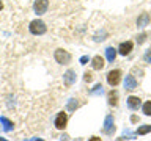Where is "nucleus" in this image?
<instances>
[{"label":"nucleus","mask_w":151,"mask_h":141,"mask_svg":"<svg viewBox=\"0 0 151 141\" xmlns=\"http://www.w3.org/2000/svg\"><path fill=\"white\" fill-rule=\"evenodd\" d=\"M28 28H30V33L32 35H44L47 27L46 24L41 21V19H35V21L30 22V25H28Z\"/></svg>","instance_id":"nucleus-1"},{"label":"nucleus","mask_w":151,"mask_h":141,"mask_svg":"<svg viewBox=\"0 0 151 141\" xmlns=\"http://www.w3.org/2000/svg\"><path fill=\"white\" fill-rule=\"evenodd\" d=\"M54 56H55V61L58 64H69L71 63V53L65 49H57Z\"/></svg>","instance_id":"nucleus-2"},{"label":"nucleus","mask_w":151,"mask_h":141,"mask_svg":"<svg viewBox=\"0 0 151 141\" xmlns=\"http://www.w3.org/2000/svg\"><path fill=\"white\" fill-rule=\"evenodd\" d=\"M120 82H121V70L120 69H113L107 74V83L110 85V86L115 88L120 85Z\"/></svg>","instance_id":"nucleus-3"},{"label":"nucleus","mask_w":151,"mask_h":141,"mask_svg":"<svg viewBox=\"0 0 151 141\" xmlns=\"http://www.w3.org/2000/svg\"><path fill=\"white\" fill-rule=\"evenodd\" d=\"M47 8H49V0H35V3H33V11L38 16L44 14L47 11Z\"/></svg>","instance_id":"nucleus-4"},{"label":"nucleus","mask_w":151,"mask_h":141,"mask_svg":"<svg viewBox=\"0 0 151 141\" xmlns=\"http://www.w3.org/2000/svg\"><path fill=\"white\" fill-rule=\"evenodd\" d=\"M66 124H68V115H66L65 111H60L55 118V127L58 130H65Z\"/></svg>","instance_id":"nucleus-5"},{"label":"nucleus","mask_w":151,"mask_h":141,"mask_svg":"<svg viewBox=\"0 0 151 141\" xmlns=\"http://www.w3.org/2000/svg\"><path fill=\"white\" fill-rule=\"evenodd\" d=\"M63 83H65L66 88L73 86V85L76 83V70H73V69H68V70H66L65 75H63Z\"/></svg>","instance_id":"nucleus-6"},{"label":"nucleus","mask_w":151,"mask_h":141,"mask_svg":"<svg viewBox=\"0 0 151 141\" xmlns=\"http://www.w3.org/2000/svg\"><path fill=\"white\" fill-rule=\"evenodd\" d=\"M104 132H106L107 135H112L113 132H115V121H113L112 115L106 116V121H104Z\"/></svg>","instance_id":"nucleus-7"},{"label":"nucleus","mask_w":151,"mask_h":141,"mask_svg":"<svg viewBox=\"0 0 151 141\" xmlns=\"http://www.w3.org/2000/svg\"><path fill=\"white\" fill-rule=\"evenodd\" d=\"M132 47H134V44H132V41H126V42H121L120 47H118V53L123 55V56H126V55H129L131 52H132Z\"/></svg>","instance_id":"nucleus-8"},{"label":"nucleus","mask_w":151,"mask_h":141,"mask_svg":"<svg viewBox=\"0 0 151 141\" xmlns=\"http://www.w3.org/2000/svg\"><path fill=\"white\" fill-rule=\"evenodd\" d=\"M150 22H151V16L148 13H142L139 17H137V27L139 28H145V27H148L150 25Z\"/></svg>","instance_id":"nucleus-9"},{"label":"nucleus","mask_w":151,"mask_h":141,"mask_svg":"<svg viewBox=\"0 0 151 141\" xmlns=\"http://www.w3.org/2000/svg\"><path fill=\"white\" fill-rule=\"evenodd\" d=\"M142 105V99L137 97V96H129L127 97V107L131 108V110H139Z\"/></svg>","instance_id":"nucleus-10"},{"label":"nucleus","mask_w":151,"mask_h":141,"mask_svg":"<svg viewBox=\"0 0 151 141\" xmlns=\"http://www.w3.org/2000/svg\"><path fill=\"white\" fill-rule=\"evenodd\" d=\"M124 88L132 91V89L137 88V80L134 75H126V80H124Z\"/></svg>","instance_id":"nucleus-11"},{"label":"nucleus","mask_w":151,"mask_h":141,"mask_svg":"<svg viewBox=\"0 0 151 141\" xmlns=\"http://www.w3.org/2000/svg\"><path fill=\"white\" fill-rule=\"evenodd\" d=\"M91 66H93V69H96V70H101L104 66H106V63H104V58L101 55H96L94 58L91 60Z\"/></svg>","instance_id":"nucleus-12"},{"label":"nucleus","mask_w":151,"mask_h":141,"mask_svg":"<svg viewBox=\"0 0 151 141\" xmlns=\"http://www.w3.org/2000/svg\"><path fill=\"white\" fill-rule=\"evenodd\" d=\"M116 53H118V50H116V49H113V47H107L106 56H107V61H109V63H113V61H115Z\"/></svg>","instance_id":"nucleus-13"},{"label":"nucleus","mask_w":151,"mask_h":141,"mask_svg":"<svg viewBox=\"0 0 151 141\" xmlns=\"http://www.w3.org/2000/svg\"><path fill=\"white\" fill-rule=\"evenodd\" d=\"M0 122H2V125H3L5 132H13V129H14V124H13V122L8 119V118L2 116V118H0Z\"/></svg>","instance_id":"nucleus-14"},{"label":"nucleus","mask_w":151,"mask_h":141,"mask_svg":"<svg viewBox=\"0 0 151 141\" xmlns=\"http://www.w3.org/2000/svg\"><path fill=\"white\" fill-rule=\"evenodd\" d=\"M107 99H109V105L110 107H116L118 105V93L116 91H110L109 96H107Z\"/></svg>","instance_id":"nucleus-15"},{"label":"nucleus","mask_w":151,"mask_h":141,"mask_svg":"<svg viewBox=\"0 0 151 141\" xmlns=\"http://www.w3.org/2000/svg\"><path fill=\"white\" fill-rule=\"evenodd\" d=\"M77 107H79V102H77V99H69V102H68V111H74V110H77Z\"/></svg>","instance_id":"nucleus-16"},{"label":"nucleus","mask_w":151,"mask_h":141,"mask_svg":"<svg viewBox=\"0 0 151 141\" xmlns=\"http://www.w3.org/2000/svg\"><path fill=\"white\" fill-rule=\"evenodd\" d=\"M148 132H151V125L150 124H145V125H142V127L137 129V133L139 135H146Z\"/></svg>","instance_id":"nucleus-17"},{"label":"nucleus","mask_w":151,"mask_h":141,"mask_svg":"<svg viewBox=\"0 0 151 141\" xmlns=\"http://www.w3.org/2000/svg\"><path fill=\"white\" fill-rule=\"evenodd\" d=\"M142 110H143V113H145L146 116H151V100L145 102L143 107H142Z\"/></svg>","instance_id":"nucleus-18"},{"label":"nucleus","mask_w":151,"mask_h":141,"mask_svg":"<svg viewBox=\"0 0 151 141\" xmlns=\"http://www.w3.org/2000/svg\"><path fill=\"white\" fill-rule=\"evenodd\" d=\"M90 93H91V94H102V85H101V83L96 85V86H94V89H91Z\"/></svg>","instance_id":"nucleus-19"},{"label":"nucleus","mask_w":151,"mask_h":141,"mask_svg":"<svg viewBox=\"0 0 151 141\" xmlns=\"http://www.w3.org/2000/svg\"><path fill=\"white\" fill-rule=\"evenodd\" d=\"M143 60H145V63H150V64H151V49H148V50L145 52Z\"/></svg>","instance_id":"nucleus-20"},{"label":"nucleus","mask_w":151,"mask_h":141,"mask_svg":"<svg viewBox=\"0 0 151 141\" xmlns=\"http://www.w3.org/2000/svg\"><path fill=\"white\" fill-rule=\"evenodd\" d=\"M145 41H146V33H140V35L137 36V42H139V44H143Z\"/></svg>","instance_id":"nucleus-21"},{"label":"nucleus","mask_w":151,"mask_h":141,"mask_svg":"<svg viewBox=\"0 0 151 141\" xmlns=\"http://www.w3.org/2000/svg\"><path fill=\"white\" fill-rule=\"evenodd\" d=\"M83 80H85V82H91V80H93V74L91 72H85L83 74Z\"/></svg>","instance_id":"nucleus-22"},{"label":"nucleus","mask_w":151,"mask_h":141,"mask_svg":"<svg viewBox=\"0 0 151 141\" xmlns=\"http://www.w3.org/2000/svg\"><path fill=\"white\" fill-rule=\"evenodd\" d=\"M80 64H87L88 61H90V58H88V55H83V56H80Z\"/></svg>","instance_id":"nucleus-23"},{"label":"nucleus","mask_w":151,"mask_h":141,"mask_svg":"<svg viewBox=\"0 0 151 141\" xmlns=\"http://www.w3.org/2000/svg\"><path fill=\"white\" fill-rule=\"evenodd\" d=\"M132 72H134V74H139V77H140V75H143V70L139 69V68H134V69H132Z\"/></svg>","instance_id":"nucleus-24"},{"label":"nucleus","mask_w":151,"mask_h":141,"mask_svg":"<svg viewBox=\"0 0 151 141\" xmlns=\"http://www.w3.org/2000/svg\"><path fill=\"white\" fill-rule=\"evenodd\" d=\"M88 141H102V140L99 138V136H91V138H90Z\"/></svg>","instance_id":"nucleus-25"},{"label":"nucleus","mask_w":151,"mask_h":141,"mask_svg":"<svg viewBox=\"0 0 151 141\" xmlns=\"http://www.w3.org/2000/svg\"><path fill=\"white\" fill-rule=\"evenodd\" d=\"M131 121H132V122H134V124H135V122L139 121V118H137V116H132V118H131Z\"/></svg>","instance_id":"nucleus-26"},{"label":"nucleus","mask_w":151,"mask_h":141,"mask_svg":"<svg viewBox=\"0 0 151 141\" xmlns=\"http://www.w3.org/2000/svg\"><path fill=\"white\" fill-rule=\"evenodd\" d=\"M61 138H63L61 141H68V138H69V136H68V135H63V136H61Z\"/></svg>","instance_id":"nucleus-27"},{"label":"nucleus","mask_w":151,"mask_h":141,"mask_svg":"<svg viewBox=\"0 0 151 141\" xmlns=\"http://www.w3.org/2000/svg\"><path fill=\"white\" fill-rule=\"evenodd\" d=\"M32 141H44V140H40V138H33Z\"/></svg>","instance_id":"nucleus-28"},{"label":"nucleus","mask_w":151,"mask_h":141,"mask_svg":"<svg viewBox=\"0 0 151 141\" xmlns=\"http://www.w3.org/2000/svg\"><path fill=\"white\" fill-rule=\"evenodd\" d=\"M2 8H3V2L0 0V9H2Z\"/></svg>","instance_id":"nucleus-29"},{"label":"nucleus","mask_w":151,"mask_h":141,"mask_svg":"<svg viewBox=\"0 0 151 141\" xmlns=\"http://www.w3.org/2000/svg\"><path fill=\"white\" fill-rule=\"evenodd\" d=\"M0 141H8L6 138H2V136H0Z\"/></svg>","instance_id":"nucleus-30"},{"label":"nucleus","mask_w":151,"mask_h":141,"mask_svg":"<svg viewBox=\"0 0 151 141\" xmlns=\"http://www.w3.org/2000/svg\"><path fill=\"white\" fill-rule=\"evenodd\" d=\"M116 141H123V140H121V138H118V140H116Z\"/></svg>","instance_id":"nucleus-31"}]
</instances>
